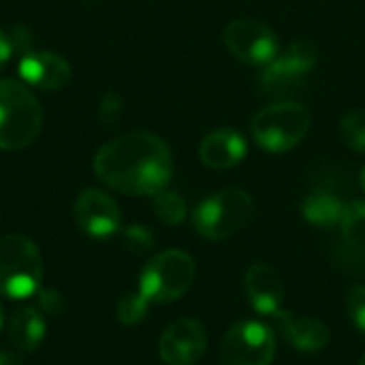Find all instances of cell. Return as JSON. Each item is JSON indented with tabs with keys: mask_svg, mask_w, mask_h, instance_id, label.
Masks as SVG:
<instances>
[{
	"mask_svg": "<svg viewBox=\"0 0 365 365\" xmlns=\"http://www.w3.org/2000/svg\"><path fill=\"white\" fill-rule=\"evenodd\" d=\"M73 214L77 227L86 235L96 240L111 237L122 227V212L118 203L113 201V197L98 188H86L83 192H79Z\"/></svg>",
	"mask_w": 365,
	"mask_h": 365,
	"instance_id": "11",
	"label": "cell"
},
{
	"mask_svg": "<svg viewBox=\"0 0 365 365\" xmlns=\"http://www.w3.org/2000/svg\"><path fill=\"white\" fill-rule=\"evenodd\" d=\"M124 244L130 252L143 255L154 248V235L148 227L143 225H133L124 231Z\"/></svg>",
	"mask_w": 365,
	"mask_h": 365,
	"instance_id": "23",
	"label": "cell"
},
{
	"mask_svg": "<svg viewBox=\"0 0 365 365\" xmlns=\"http://www.w3.org/2000/svg\"><path fill=\"white\" fill-rule=\"evenodd\" d=\"M359 186H361V190L365 192V165L364 169H361V173H359Z\"/></svg>",
	"mask_w": 365,
	"mask_h": 365,
	"instance_id": "29",
	"label": "cell"
},
{
	"mask_svg": "<svg viewBox=\"0 0 365 365\" xmlns=\"http://www.w3.org/2000/svg\"><path fill=\"white\" fill-rule=\"evenodd\" d=\"M0 365H24L21 357L11 351H0Z\"/></svg>",
	"mask_w": 365,
	"mask_h": 365,
	"instance_id": "28",
	"label": "cell"
},
{
	"mask_svg": "<svg viewBox=\"0 0 365 365\" xmlns=\"http://www.w3.org/2000/svg\"><path fill=\"white\" fill-rule=\"evenodd\" d=\"M317 62L319 53L314 43L306 38L293 41L282 53L263 66L259 77L261 90L272 98L289 101V96L297 94L306 86L308 75L314 71Z\"/></svg>",
	"mask_w": 365,
	"mask_h": 365,
	"instance_id": "7",
	"label": "cell"
},
{
	"mask_svg": "<svg viewBox=\"0 0 365 365\" xmlns=\"http://www.w3.org/2000/svg\"><path fill=\"white\" fill-rule=\"evenodd\" d=\"M0 327H2V308H0Z\"/></svg>",
	"mask_w": 365,
	"mask_h": 365,
	"instance_id": "30",
	"label": "cell"
},
{
	"mask_svg": "<svg viewBox=\"0 0 365 365\" xmlns=\"http://www.w3.org/2000/svg\"><path fill=\"white\" fill-rule=\"evenodd\" d=\"M269 319L276 327L274 331H278L282 336V340L299 353H319L331 340V331L321 319L293 317L291 312H287L282 308L276 314H272Z\"/></svg>",
	"mask_w": 365,
	"mask_h": 365,
	"instance_id": "12",
	"label": "cell"
},
{
	"mask_svg": "<svg viewBox=\"0 0 365 365\" xmlns=\"http://www.w3.org/2000/svg\"><path fill=\"white\" fill-rule=\"evenodd\" d=\"M278 338L274 327L263 321L246 319L235 323L220 342L222 365H272Z\"/></svg>",
	"mask_w": 365,
	"mask_h": 365,
	"instance_id": "8",
	"label": "cell"
},
{
	"mask_svg": "<svg viewBox=\"0 0 365 365\" xmlns=\"http://www.w3.org/2000/svg\"><path fill=\"white\" fill-rule=\"evenodd\" d=\"M340 135L344 143L353 150L365 154V111L364 109H353L346 111L340 120Z\"/></svg>",
	"mask_w": 365,
	"mask_h": 365,
	"instance_id": "20",
	"label": "cell"
},
{
	"mask_svg": "<svg viewBox=\"0 0 365 365\" xmlns=\"http://www.w3.org/2000/svg\"><path fill=\"white\" fill-rule=\"evenodd\" d=\"M43 128V107L21 79H0V150L17 152L32 145Z\"/></svg>",
	"mask_w": 365,
	"mask_h": 365,
	"instance_id": "2",
	"label": "cell"
},
{
	"mask_svg": "<svg viewBox=\"0 0 365 365\" xmlns=\"http://www.w3.org/2000/svg\"><path fill=\"white\" fill-rule=\"evenodd\" d=\"M43 282V257L36 244L19 233L0 237V295L26 299L38 293Z\"/></svg>",
	"mask_w": 365,
	"mask_h": 365,
	"instance_id": "5",
	"label": "cell"
},
{
	"mask_svg": "<svg viewBox=\"0 0 365 365\" xmlns=\"http://www.w3.org/2000/svg\"><path fill=\"white\" fill-rule=\"evenodd\" d=\"M207 351V329L197 319L171 323L158 340V357L167 365H195Z\"/></svg>",
	"mask_w": 365,
	"mask_h": 365,
	"instance_id": "10",
	"label": "cell"
},
{
	"mask_svg": "<svg viewBox=\"0 0 365 365\" xmlns=\"http://www.w3.org/2000/svg\"><path fill=\"white\" fill-rule=\"evenodd\" d=\"M346 310L349 317L353 321V325L357 327L359 334L365 336V287L364 284H355L349 289L346 293Z\"/></svg>",
	"mask_w": 365,
	"mask_h": 365,
	"instance_id": "22",
	"label": "cell"
},
{
	"mask_svg": "<svg viewBox=\"0 0 365 365\" xmlns=\"http://www.w3.org/2000/svg\"><path fill=\"white\" fill-rule=\"evenodd\" d=\"M346 203L331 190L327 188H317L312 190L304 203H302V214L304 218L319 229H331V227H340L342 216H344Z\"/></svg>",
	"mask_w": 365,
	"mask_h": 365,
	"instance_id": "17",
	"label": "cell"
},
{
	"mask_svg": "<svg viewBox=\"0 0 365 365\" xmlns=\"http://www.w3.org/2000/svg\"><path fill=\"white\" fill-rule=\"evenodd\" d=\"M244 289H246V297H248L250 306L255 308V312H259L263 317H272L282 308L284 284H282L280 274L272 265H267V263L250 265V269L246 272V278H244Z\"/></svg>",
	"mask_w": 365,
	"mask_h": 365,
	"instance_id": "14",
	"label": "cell"
},
{
	"mask_svg": "<svg viewBox=\"0 0 365 365\" xmlns=\"http://www.w3.org/2000/svg\"><path fill=\"white\" fill-rule=\"evenodd\" d=\"M45 331L47 321L38 308L21 306L9 319V340L21 353H34L43 344Z\"/></svg>",
	"mask_w": 365,
	"mask_h": 365,
	"instance_id": "16",
	"label": "cell"
},
{
	"mask_svg": "<svg viewBox=\"0 0 365 365\" xmlns=\"http://www.w3.org/2000/svg\"><path fill=\"white\" fill-rule=\"evenodd\" d=\"M344 244L365 257V201H353L346 205L342 222H340Z\"/></svg>",
	"mask_w": 365,
	"mask_h": 365,
	"instance_id": "18",
	"label": "cell"
},
{
	"mask_svg": "<svg viewBox=\"0 0 365 365\" xmlns=\"http://www.w3.org/2000/svg\"><path fill=\"white\" fill-rule=\"evenodd\" d=\"M310 126L312 115L306 105L297 101H278L255 113L250 135L259 148L272 154H284L306 139Z\"/></svg>",
	"mask_w": 365,
	"mask_h": 365,
	"instance_id": "3",
	"label": "cell"
},
{
	"mask_svg": "<svg viewBox=\"0 0 365 365\" xmlns=\"http://www.w3.org/2000/svg\"><path fill=\"white\" fill-rule=\"evenodd\" d=\"M9 36H11L13 53H15L17 58H24L26 53L34 51V49H32L34 41H32V32H30V28H26V26L17 24V26H13V28L9 30Z\"/></svg>",
	"mask_w": 365,
	"mask_h": 365,
	"instance_id": "24",
	"label": "cell"
},
{
	"mask_svg": "<svg viewBox=\"0 0 365 365\" xmlns=\"http://www.w3.org/2000/svg\"><path fill=\"white\" fill-rule=\"evenodd\" d=\"M359 365H365V355H364V357H361V361H359Z\"/></svg>",
	"mask_w": 365,
	"mask_h": 365,
	"instance_id": "31",
	"label": "cell"
},
{
	"mask_svg": "<svg viewBox=\"0 0 365 365\" xmlns=\"http://www.w3.org/2000/svg\"><path fill=\"white\" fill-rule=\"evenodd\" d=\"M222 38L229 53L250 66L263 68L280 53L276 32L259 19H250V17L233 19L225 28Z\"/></svg>",
	"mask_w": 365,
	"mask_h": 365,
	"instance_id": "9",
	"label": "cell"
},
{
	"mask_svg": "<svg viewBox=\"0 0 365 365\" xmlns=\"http://www.w3.org/2000/svg\"><path fill=\"white\" fill-rule=\"evenodd\" d=\"M15 58L13 53V45H11V36H9V30L0 28V73L6 68V64Z\"/></svg>",
	"mask_w": 365,
	"mask_h": 365,
	"instance_id": "27",
	"label": "cell"
},
{
	"mask_svg": "<svg viewBox=\"0 0 365 365\" xmlns=\"http://www.w3.org/2000/svg\"><path fill=\"white\" fill-rule=\"evenodd\" d=\"M195 276L197 265L188 252L165 250L145 263L139 276V293L150 304H171L188 293Z\"/></svg>",
	"mask_w": 365,
	"mask_h": 365,
	"instance_id": "6",
	"label": "cell"
},
{
	"mask_svg": "<svg viewBox=\"0 0 365 365\" xmlns=\"http://www.w3.org/2000/svg\"><path fill=\"white\" fill-rule=\"evenodd\" d=\"M154 214L156 218L167 225V227H178L186 220V214H188V207H186V201L173 192V190H160L158 195H154Z\"/></svg>",
	"mask_w": 365,
	"mask_h": 365,
	"instance_id": "19",
	"label": "cell"
},
{
	"mask_svg": "<svg viewBox=\"0 0 365 365\" xmlns=\"http://www.w3.org/2000/svg\"><path fill=\"white\" fill-rule=\"evenodd\" d=\"M38 306L45 317H60L66 308V299L56 289H49L38 293Z\"/></svg>",
	"mask_w": 365,
	"mask_h": 365,
	"instance_id": "26",
	"label": "cell"
},
{
	"mask_svg": "<svg viewBox=\"0 0 365 365\" xmlns=\"http://www.w3.org/2000/svg\"><path fill=\"white\" fill-rule=\"evenodd\" d=\"M148 310H150V302L137 291V293H126L118 302L115 317L122 325L133 327V325H139L148 317Z\"/></svg>",
	"mask_w": 365,
	"mask_h": 365,
	"instance_id": "21",
	"label": "cell"
},
{
	"mask_svg": "<svg viewBox=\"0 0 365 365\" xmlns=\"http://www.w3.org/2000/svg\"><path fill=\"white\" fill-rule=\"evenodd\" d=\"M122 109H124L122 96L118 92H107L98 103V118L103 122H113L122 115Z\"/></svg>",
	"mask_w": 365,
	"mask_h": 365,
	"instance_id": "25",
	"label": "cell"
},
{
	"mask_svg": "<svg viewBox=\"0 0 365 365\" xmlns=\"http://www.w3.org/2000/svg\"><path fill=\"white\" fill-rule=\"evenodd\" d=\"M96 178L130 197H154L173 178V154L154 133L135 130L107 141L94 156Z\"/></svg>",
	"mask_w": 365,
	"mask_h": 365,
	"instance_id": "1",
	"label": "cell"
},
{
	"mask_svg": "<svg viewBox=\"0 0 365 365\" xmlns=\"http://www.w3.org/2000/svg\"><path fill=\"white\" fill-rule=\"evenodd\" d=\"M248 143L235 128H216L207 133L199 143V158L214 171H227L246 158Z\"/></svg>",
	"mask_w": 365,
	"mask_h": 365,
	"instance_id": "15",
	"label": "cell"
},
{
	"mask_svg": "<svg viewBox=\"0 0 365 365\" xmlns=\"http://www.w3.org/2000/svg\"><path fill=\"white\" fill-rule=\"evenodd\" d=\"M255 216V199L242 188H225L205 197L192 212L195 231L210 242L240 233Z\"/></svg>",
	"mask_w": 365,
	"mask_h": 365,
	"instance_id": "4",
	"label": "cell"
},
{
	"mask_svg": "<svg viewBox=\"0 0 365 365\" xmlns=\"http://www.w3.org/2000/svg\"><path fill=\"white\" fill-rule=\"evenodd\" d=\"M19 77L28 88L56 92L71 81V64L56 51H30L19 58Z\"/></svg>",
	"mask_w": 365,
	"mask_h": 365,
	"instance_id": "13",
	"label": "cell"
}]
</instances>
